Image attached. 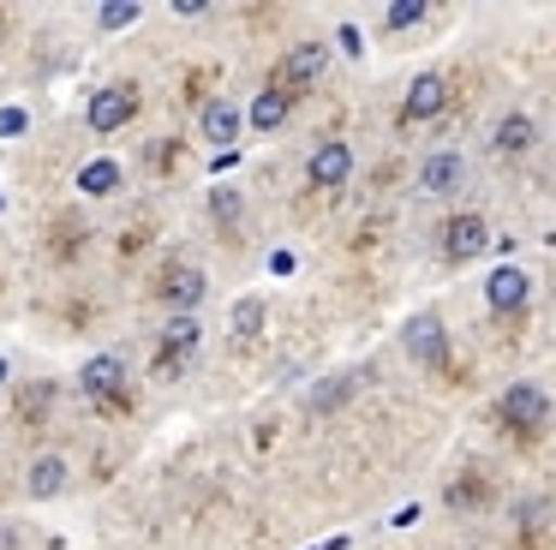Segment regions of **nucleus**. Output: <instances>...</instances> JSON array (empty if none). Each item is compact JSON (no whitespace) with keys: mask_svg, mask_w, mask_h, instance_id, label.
Segmentation results:
<instances>
[{"mask_svg":"<svg viewBox=\"0 0 556 550\" xmlns=\"http://www.w3.org/2000/svg\"><path fill=\"white\" fill-rule=\"evenodd\" d=\"M78 395H85L90 407H102V413H126V359L121 353L85 359V371H78Z\"/></svg>","mask_w":556,"mask_h":550,"instance_id":"f257e3e1","label":"nucleus"},{"mask_svg":"<svg viewBox=\"0 0 556 550\" xmlns=\"http://www.w3.org/2000/svg\"><path fill=\"white\" fill-rule=\"evenodd\" d=\"M324 42H300V48H288V54H281V66L269 72V90H281L293 102V96L300 90H312L317 78H324Z\"/></svg>","mask_w":556,"mask_h":550,"instance_id":"f03ea898","label":"nucleus"},{"mask_svg":"<svg viewBox=\"0 0 556 550\" xmlns=\"http://www.w3.org/2000/svg\"><path fill=\"white\" fill-rule=\"evenodd\" d=\"M204 293H210V282H204V270H192V263H168V270L156 275V299L174 305V317H192V311L204 305Z\"/></svg>","mask_w":556,"mask_h":550,"instance_id":"7ed1b4c3","label":"nucleus"},{"mask_svg":"<svg viewBox=\"0 0 556 550\" xmlns=\"http://www.w3.org/2000/svg\"><path fill=\"white\" fill-rule=\"evenodd\" d=\"M132 114H138V90H132V84H102V90L90 96V108H85V120H90V132H97V138L121 132Z\"/></svg>","mask_w":556,"mask_h":550,"instance_id":"20e7f679","label":"nucleus"},{"mask_svg":"<svg viewBox=\"0 0 556 550\" xmlns=\"http://www.w3.org/2000/svg\"><path fill=\"white\" fill-rule=\"evenodd\" d=\"M496 413H503V425H515V430H544L551 425V395H544L539 383H515V389H503Z\"/></svg>","mask_w":556,"mask_h":550,"instance_id":"39448f33","label":"nucleus"},{"mask_svg":"<svg viewBox=\"0 0 556 550\" xmlns=\"http://www.w3.org/2000/svg\"><path fill=\"white\" fill-rule=\"evenodd\" d=\"M198 341H204V323H198V317H168V323H162V347H156V371H162V377H174V371L198 353Z\"/></svg>","mask_w":556,"mask_h":550,"instance_id":"423d86ee","label":"nucleus"},{"mask_svg":"<svg viewBox=\"0 0 556 550\" xmlns=\"http://www.w3.org/2000/svg\"><path fill=\"white\" fill-rule=\"evenodd\" d=\"M491 222H484V215H455V222H448L443 227V251H448V258H455V263H472V258H479V251H491Z\"/></svg>","mask_w":556,"mask_h":550,"instance_id":"0eeeda50","label":"nucleus"},{"mask_svg":"<svg viewBox=\"0 0 556 550\" xmlns=\"http://www.w3.org/2000/svg\"><path fill=\"white\" fill-rule=\"evenodd\" d=\"M443 108H448V78H443V72H419L413 90H407V102H401V120L419 126V120H437Z\"/></svg>","mask_w":556,"mask_h":550,"instance_id":"6e6552de","label":"nucleus"},{"mask_svg":"<svg viewBox=\"0 0 556 550\" xmlns=\"http://www.w3.org/2000/svg\"><path fill=\"white\" fill-rule=\"evenodd\" d=\"M407 359L413 365H443L448 359V329H443V317H431V311H425V317H413L407 323Z\"/></svg>","mask_w":556,"mask_h":550,"instance_id":"1a4fd4ad","label":"nucleus"},{"mask_svg":"<svg viewBox=\"0 0 556 550\" xmlns=\"http://www.w3.org/2000/svg\"><path fill=\"white\" fill-rule=\"evenodd\" d=\"M305 174H312V186H324V191L348 186V174H353V150H348L341 138L317 143V150H312V162H305Z\"/></svg>","mask_w":556,"mask_h":550,"instance_id":"9d476101","label":"nucleus"},{"mask_svg":"<svg viewBox=\"0 0 556 550\" xmlns=\"http://www.w3.org/2000/svg\"><path fill=\"white\" fill-rule=\"evenodd\" d=\"M460 179H467V155H460V150H437V155H425V167H419V191H431V198H448V191H460Z\"/></svg>","mask_w":556,"mask_h":550,"instance_id":"9b49d317","label":"nucleus"},{"mask_svg":"<svg viewBox=\"0 0 556 550\" xmlns=\"http://www.w3.org/2000/svg\"><path fill=\"white\" fill-rule=\"evenodd\" d=\"M66 478H73V461H66V454H37L30 473H25V497L30 502H54L66 490Z\"/></svg>","mask_w":556,"mask_h":550,"instance_id":"f8f14e48","label":"nucleus"},{"mask_svg":"<svg viewBox=\"0 0 556 550\" xmlns=\"http://www.w3.org/2000/svg\"><path fill=\"white\" fill-rule=\"evenodd\" d=\"M240 126H245V114L228 102V96H210L204 114H198V132H204V143H216V150H228V143L240 138Z\"/></svg>","mask_w":556,"mask_h":550,"instance_id":"ddd939ff","label":"nucleus"},{"mask_svg":"<svg viewBox=\"0 0 556 550\" xmlns=\"http://www.w3.org/2000/svg\"><path fill=\"white\" fill-rule=\"evenodd\" d=\"M484 299H491V311H520L532 299V275L515 270V263H503V270L484 282Z\"/></svg>","mask_w":556,"mask_h":550,"instance_id":"4468645a","label":"nucleus"},{"mask_svg":"<svg viewBox=\"0 0 556 550\" xmlns=\"http://www.w3.org/2000/svg\"><path fill=\"white\" fill-rule=\"evenodd\" d=\"M78 191H85V198H114V191H121V162H109V155L85 162L78 167Z\"/></svg>","mask_w":556,"mask_h":550,"instance_id":"2eb2a0df","label":"nucleus"},{"mask_svg":"<svg viewBox=\"0 0 556 550\" xmlns=\"http://www.w3.org/2000/svg\"><path fill=\"white\" fill-rule=\"evenodd\" d=\"M288 96H281V90H269V84H264V90H257L252 96V108H245V120H252V132H276L281 126V120H288Z\"/></svg>","mask_w":556,"mask_h":550,"instance_id":"dca6fc26","label":"nucleus"},{"mask_svg":"<svg viewBox=\"0 0 556 550\" xmlns=\"http://www.w3.org/2000/svg\"><path fill=\"white\" fill-rule=\"evenodd\" d=\"M532 143H539V126H532L527 114H508L503 126H496V150L503 155H527Z\"/></svg>","mask_w":556,"mask_h":550,"instance_id":"f3484780","label":"nucleus"},{"mask_svg":"<svg viewBox=\"0 0 556 550\" xmlns=\"http://www.w3.org/2000/svg\"><path fill=\"white\" fill-rule=\"evenodd\" d=\"M257 329H264V299H240V305H233V335H240V341H257Z\"/></svg>","mask_w":556,"mask_h":550,"instance_id":"a211bd4d","label":"nucleus"},{"mask_svg":"<svg viewBox=\"0 0 556 550\" xmlns=\"http://www.w3.org/2000/svg\"><path fill=\"white\" fill-rule=\"evenodd\" d=\"M138 18H144V7H132V0H114V7H97V24H102V30H132Z\"/></svg>","mask_w":556,"mask_h":550,"instance_id":"6ab92c4d","label":"nucleus"},{"mask_svg":"<svg viewBox=\"0 0 556 550\" xmlns=\"http://www.w3.org/2000/svg\"><path fill=\"white\" fill-rule=\"evenodd\" d=\"M353 377H359V371H341V377L329 383V389H317V395H312V407H317V413H329V407H341V401H348V395H353Z\"/></svg>","mask_w":556,"mask_h":550,"instance_id":"aec40b11","label":"nucleus"},{"mask_svg":"<svg viewBox=\"0 0 556 550\" xmlns=\"http://www.w3.org/2000/svg\"><path fill=\"white\" fill-rule=\"evenodd\" d=\"M419 18H425V0H395V7L383 12V24H389V30H413Z\"/></svg>","mask_w":556,"mask_h":550,"instance_id":"412c9836","label":"nucleus"},{"mask_svg":"<svg viewBox=\"0 0 556 550\" xmlns=\"http://www.w3.org/2000/svg\"><path fill=\"white\" fill-rule=\"evenodd\" d=\"M210 210H216V222H233V215H240V191L216 186V191H210Z\"/></svg>","mask_w":556,"mask_h":550,"instance_id":"4be33fe9","label":"nucleus"},{"mask_svg":"<svg viewBox=\"0 0 556 550\" xmlns=\"http://www.w3.org/2000/svg\"><path fill=\"white\" fill-rule=\"evenodd\" d=\"M25 126H30V114H25V108H0V138H18Z\"/></svg>","mask_w":556,"mask_h":550,"instance_id":"5701e85b","label":"nucleus"},{"mask_svg":"<svg viewBox=\"0 0 556 550\" xmlns=\"http://www.w3.org/2000/svg\"><path fill=\"white\" fill-rule=\"evenodd\" d=\"M336 42L348 48V54H365V42H359V30H353V24H341V30H336Z\"/></svg>","mask_w":556,"mask_h":550,"instance_id":"b1692460","label":"nucleus"},{"mask_svg":"<svg viewBox=\"0 0 556 550\" xmlns=\"http://www.w3.org/2000/svg\"><path fill=\"white\" fill-rule=\"evenodd\" d=\"M18 545V533H7V526H0V550H13Z\"/></svg>","mask_w":556,"mask_h":550,"instance_id":"393cba45","label":"nucleus"},{"mask_svg":"<svg viewBox=\"0 0 556 550\" xmlns=\"http://www.w3.org/2000/svg\"><path fill=\"white\" fill-rule=\"evenodd\" d=\"M0 389H7V359H0Z\"/></svg>","mask_w":556,"mask_h":550,"instance_id":"a878e982","label":"nucleus"},{"mask_svg":"<svg viewBox=\"0 0 556 550\" xmlns=\"http://www.w3.org/2000/svg\"><path fill=\"white\" fill-rule=\"evenodd\" d=\"M0 210H7V198H0Z\"/></svg>","mask_w":556,"mask_h":550,"instance_id":"bb28decb","label":"nucleus"}]
</instances>
